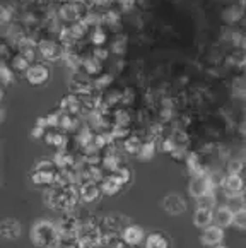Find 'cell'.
I'll return each mask as SVG.
<instances>
[{
    "label": "cell",
    "instance_id": "6da1fadb",
    "mask_svg": "<svg viewBox=\"0 0 246 248\" xmlns=\"http://www.w3.org/2000/svg\"><path fill=\"white\" fill-rule=\"evenodd\" d=\"M45 204L50 209L60 212H70L80 202L79 185L70 183V185H53L45 190L43 194Z\"/></svg>",
    "mask_w": 246,
    "mask_h": 248
},
{
    "label": "cell",
    "instance_id": "7a4b0ae2",
    "mask_svg": "<svg viewBox=\"0 0 246 248\" xmlns=\"http://www.w3.org/2000/svg\"><path fill=\"white\" fill-rule=\"evenodd\" d=\"M31 241L36 248H57L60 241L57 223L50 219H40L31 228Z\"/></svg>",
    "mask_w": 246,
    "mask_h": 248
},
{
    "label": "cell",
    "instance_id": "3957f363",
    "mask_svg": "<svg viewBox=\"0 0 246 248\" xmlns=\"http://www.w3.org/2000/svg\"><path fill=\"white\" fill-rule=\"evenodd\" d=\"M103 230L99 223L84 221L77 231V248H101Z\"/></svg>",
    "mask_w": 246,
    "mask_h": 248
},
{
    "label": "cell",
    "instance_id": "277c9868",
    "mask_svg": "<svg viewBox=\"0 0 246 248\" xmlns=\"http://www.w3.org/2000/svg\"><path fill=\"white\" fill-rule=\"evenodd\" d=\"M67 46L60 43V41L53 40H40L38 41V53L43 60L46 62H60L65 57Z\"/></svg>",
    "mask_w": 246,
    "mask_h": 248
},
{
    "label": "cell",
    "instance_id": "5b68a950",
    "mask_svg": "<svg viewBox=\"0 0 246 248\" xmlns=\"http://www.w3.org/2000/svg\"><path fill=\"white\" fill-rule=\"evenodd\" d=\"M214 186H215V182L210 178V175L203 173H197V175H192V180H190V194L195 199L205 197V195L214 194Z\"/></svg>",
    "mask_w": 246,
    "mask_h": 248
},
{
    "label": "cell",
    "instance_id": "8992f818",
    "mask_svg": "<svg viewBox=\"0 0 246 248\" xmlns=\"http://www.w3.org/2000/svg\"><path fill=\"white\" fill-rule=\"evenodd\" d=\"M221 188L229 199L243 197L246 190V182L243 180L241 173H228L221 180Z\"/></svg>",
    "mask_w": 246,
    "mask_h": 248
},
{
    "label": "cell",
    "instance_id": "52a82bcc",
    "mask_svg": "<svg viewBox=\"0 0 246 248\" xmlns=\"http://www.w3.org/2000/svg\"><path fill=\"white\" fill-rule=\"evenodd\" d=\"M51 72H50V67L46 63H41V62H34L31 63V67L28 69V72L24 74V79L28 80L29 86H45L50 80Z\"/></svg>",
    "mask_w": 246,
    "mask_h": 248
},
{
    "label": "cell",
    "instance_id": "ba28073f",
    "mask_svg": "<svg viewBox=\"0 0 246 248\" xmlns=\"http://www.w3.org/2000/svg\"><path fill=\"white\" fill-rule=\"evenodd\" d=\"M60 238H77V231L80 228V221L72 212H63L62 217L57 221Z\"/></svg>",
    "mask_w": 246,
    "mask_h": 248
},
{
    "label": "cell",
    "instance_id": "9c48e42d",
    "mask_svg": "<svg viewBox=\"0 0 246 248\" xmlns=\"http://www.w3.org/2000/svg\"><path fill=\"white\" fill-rule=\"evenodd\" d=\"M224 240V228L217 226V224H210V226L203 228L200 233V243L203 247H217Z\"/></svg>",
    "mask_w": 246,
    "mask_h": 248
},
{
    "label": "cell",
    "instance_id": "30bf717a",
    "mask_svg": "<svg viewBox=\"0 0 246 248\" xmlns=\"http://www.w3.org/2000/svg\"><path fill=\"white\" fill-rule=\"evenodd\" d=\"M79 192H80V201L84 204H94L101 199L103 190L98 182H82L79 183Z\"/></svg>",
    "mask_w": 246,
    "mask_h": 248
},
{
    "label": "cell",
    "instance_id": "8fae6325",
    "mask_svg": "<svg viewBox=\"0 0 246 248\" xmlns=\"http://www.w3.org/2000/svg\"><path fill=\"white\" fill-rule=\"evenodd\" d=\"M43 140L48 147H51V149H55V151L67 149V147H69V137H67L65 132L60 130V128H48Z\"/></svg>",
    "mask_w": 246,
    "mask_h": 248
},
{
    "label": "cell",
    "instance_id": "7c38bea8",
    "mask_svg": "<svg viewBox=\"0 0 246 248\" xmlns=\"http://www.w3.org/2000/svg\"><path fill=\"white\" fill-rule=\"evenodd\" d=\"M120 236L130 248H137L140 243H144L145 231L140 226H137V224H127V226L123 228L122 233H120Z\"/></svg>",
    "mask_w": 246,
    "mask_h": 248
},
{
    "label": "cell",
    "instance_id": "4fadbf2b",
    "mask_svg": "<svg viewBox=\"0 0 246 248\" xmlns=\"http://www.w3.org/2000/svg\"><path fill=\"white\" fill-rule=\"evenodd\" d=\"M21 223L14 217H7L0 223V236L4 238V240H17L21 236Z\"/></svg>",
    "mask_w": 246,
    "mask_h": 248
},
{
    "label": "cell",
    "instance_id": "5bb4252c",
    "mask_svg": "<svg viewBox=\"0 0 246 248\" xmlns=\"http://www.w3.org/2000/svg\"><path fill=\"white\" fill-rule=\"evenodd\" d=\"M127 219L122 217V216L118 214H113V216H108V217H105L99 223V226H101L103 233H115V234H120L123 231V228L127 226Z\"/></svg>",
    "mask_w": 246,
    "mask_h": 248
},
{
    "label": "cell",
    "instance_id": "9a60e30c",
    "mask_svg": "<svg viewBox=\"0 0 246 248\" xmlns=\"http://www.w3.org/2000/svg\"><path fill=\"white\" fill-rule=\"evenodd\" d=\"M163 207L168 214L178 216V214H183V212L186 211V202H184V199L181 197V195L171 194L163 201Z\"/></svg>",
    "mask_w": 246,
    "mask_h": 248
},
{
    "label": "cell",
    "instance_id": "2e32d148",
    "mask_svg": "<svg viewBox=\"0 0 246 248\" xmlns=\"http://www.w3.org/2000/svg\"><path fill=\"white\" fill-rule=\"evenodd\" d=\"M60 111H63V113H67V115H77V117H79V115L82 113V105H80L79 96L74 94V93L63 96L60 101Z\"/></svg>",
    "mask_w": 246,
    "mask_h": 248
},
{
    "label": "cell",
    "instance_id": "e0dca14e",
    "mask_svg": "<svg viewBox=\"0 0 246 248\" xmlns=\"http://www.w3.org/2000/svg\"><path fill=\"white\" fill-rule=\"evenodd\" d=\"M58 173V171H57ZM57 173H48V171H40V170H33L31 175H29V180L34 186L38 188H50V186L55 185V176Z\"/></svg>",
    "mask_w": 246,
    "mask_h": 248
},
{
    "label": "cell",
    "instance_id": "ac0fdd59",
    "mask_svg": "<svg viewBox=\"0 0 246 248\" xmlns=\"http://www.w3.org/2000/svg\"><path fill=\"white\" fill-rule=\"evenodd\" d=\"M144 248H171V240L168 234L154 231V233L145 234Z\"/></svg>",
    "mask_w": 246,
    "mask_h": 248
},
{
    "label": "cell",
    "instance_id": "d6986e66",
    "mask_svg": "<svg viewBox=\"0 0 246 248\" xmlns=\"http://www.w3.org/2000/svg\"><path fill=\"white\" fill-rule=\"evenodd\" d=\"M193 224L200 230L214 224V209L207 207H197L195 214H193Z\"/></svg>",
    "mask_w": 246,
    "mask_h": 248
},
{
    "label": "cell",
    "instance_id": "ffe728a7",
    "mask_svg": "<svg viewBox=\"0 0 246 248\" xmlns=\"http://www.w3.org/2000/svg\"><path fill=\"white\" fill-rule=\"evenodd\" d=\"M214 224L221 228H228L232 224V211L229 205H221L214 209Z\"/></svg>",
    "mask_w": 246,
    "mask_h": 248
},
{
    "label": "cell",
    "instance_id": "44dd1931",
    "mask_svg": "<svg viewBox=\"0 0 246 248\" xmlns=\"http://www.w3.org/2000/svg\"><path fill=\"white\" fill-rule=\"evenodd\" d=\"M82 70L89 77H98L99 74H103V62L101 60H98L94 55L91 53V55H87V57H84Z\"/></svg>",
    "mask_w": 246,
    "mask_h": 248
},
{
    "label": "cell",
    "instance_id": "7402d4cb",
    "mask_svg": "<svg viewBox=\"0 0 246 248\" xmlns=\"http://www.w3.org/2000/svg\"><path fill=\"white\" fill-rule=\"evenodd\" d=\"M99 185H101L103 195H116V194H120V190L123 188V185L111 175V173L106 175L105 178L99 182Z\"/></svg>",
    "mask_w": 246,
    "mask_h": 248
},
{
    "label": "cell",
    "instance_id": "603a6c76",
    "mask_svg": "<svg viewBox=\"0 0 246 248\" xmlns=\"http://www.w3.org/2000/svg\"><path fill=\"white\" fill-rule=\"evenodd\" d=\"M142 144H144V140H142L140 137H137V135H128L127 139L123 140L122 149H123V153H125V154H130V156H137V154L140 153Z\"/></svg>",
    "mask_w": 246,
    "mask_h": 248
},
{
    "label": "cell",
    "instance_id": "cb8c5ba5",
    "mask_svg": "<svg viewBox=\"0 0 246 248\" xmlns=\"http://www.w3.org/2000/svg\"><path fill=\"white\" fill-rule=\"evenodd\" d=\"M31 63L33 62H31L26 55H22L21 51H19L17 55H14V57L11 59V63H9V65H11V69L14 70L15 74H26L29 67H31Z\"/></svg>",
    "mask_w": 246,
    "mask_h": 248
},
{
    "label": "cell",
    "instance_id": "d4e9b609",
    "mask_svg": "<svg viewBox=\"0 0 246 248\" xmlns=\"http://www.w3.org/2000/svg\"><path fill=\"white\" fill-rule=\"evenodd\" d=\"M15 82V72L11 69V65L5 62H0V84L11 86Z\"/></svg>",
    "mask_w": 246,
    "mask_h": 248
},
{
    "label": "cell",
    "instance_id": "484cf974",
    "mask_svg": "<svg viewBox=\"0 0 246 248\" xmlns=\"http://www.w3.org/2000/svg\"><path fill=\"white\" fill-rule=\"evenodd\" d=\"M111 175L115 176V178L118 180V182L122 183L123 186H127L128 183L132 182V178H134V175H132V170L128 168V166H125V164L118 166L115 171H111Z\"/></svg>",
    "mask_w": 246,
    "mask_h": 248
},
{
    "label": "cell",
    "instance_id": "4316f807",
    "mask_svg": "<svg viewBox=\"0 0 246 248\" xmlns=\"http://www.w3.org/2000/svg\"><path fill=\"white\" fill-rule=\"evenodd\" d=\"M156 149H157V146L154 140H151V139L144 140V144H142V147H140V153L137 154V157L142 161H149L154 154H156Z\"/></svg>",
    "mask_w": 246,
    "mask_h": 248
},
{
    "label": "cell",
    "instance_id": "83f0119b",
    "mask_svg": "<svg viewBox=\"0 0 246 248\" xmlns=\"http://www.w3.org/2000/svg\"><path fill=\"white\" fill-rule=\"evenodd\" d=\"M106 40H108V33L106 30H103V26L91 31V43L94 46H106Z\"/></svg>",
    "mask_w": 246,
    "mask_h": 248
},
{
    "label": "cell",
    "instance_id": "f1b7e54d",
    "mask_svg": "<svg viewBox=\"0 0 246 248\" xmlns=\"http://www.w3.org/2000/svg\"><path fill=\"white\" fill-rule=\"evenodd\" d=\"M111 82H113V77L109 76V74H99V76L92 80L94 89H96V91H99V93H105L106 89H109Z\"/></svg>",
    "mask_w": 246,
    "mask_h": 248
},
{
    "label": "cell",
    "instance_id": "f546056e",
    "mask_svg": "<svg viewBox=\"0 0 246 248\" xmlns=\"http://www.w3.org/2000/svg\"><path fill=\"white\" fill-rule=\"evenodd\" d=\"M232 226H236L238 230H246V207L232 212Z\"/></svg>",
    "mask_w": 246,
    "mask_h": 248
},
{
    "label": "cell",
    "instance_id": "4dcf8cb0",
    "mask_svg": "<svg viewBox=\"0 0 246 248\" xmlns=\"http://www.w3.org/2000/svg\"><path fill=\"white\" fill-rule=\"evenodd\" d=\"M5 120V109H4V106L0 105V124Z\"/></svg>",
    "mask_w": 246,
    "mask_h": 248
},
{
    "label": "cell",
    "instance_id": "1f68e13d",
    "mask_svg": "<svg viewBox=\"0 0 246 248\" xmlns=\"http://www.w3.org/2000/svg\"><path fill=\"white\" fill-rule=\"evenodd\" d=\"M4 96H5V91H4V86L0 84V105H2V101H4Z\"/></svg>",
    "mask_w": 246,
    "mask_h": 248
},
{
    "label": "cell",
    "instance_id": "d6a6232c",
    "mask_svg": "<svg viewBox=\"0 0 246 248\" xmlns=\"http://www.w3.org/2000/svg\"><path fill=\"white\" fill-rule=\"evenodd\" d=\"M38 2H41V4H51V2H55V0H38Z\"/></svg>",
    "mask_w": 246,
    "mask_h": 248
},
{
    "label": "cell",
    "instance_id": "836d02e7",
    "mask_svg": "<svg viewBox=\"0 0 246 248\" xmlns=\"http://www.w3.org/2000/svg\"><path fill=\"white\" fill-rule=\"evenodd\" d=\"M241 65H245V67H246V53H245V57L241 59Z\"/></svg>",
    "mask_w": 246,
    "mask_h": 248
},
{
    "label": "cell",
    "instance_id": "e575fe53",
    "mask_svg": "<svg viewBox=\"0 0 246 248\" xmlns=\"http://www.w3.org/2000/svg\"><path fill=\"white\" fill-rule=\"evenodd\" d=\"M243 48H245V50H246V38H245V40H243Z\"/></svg>",
    "mask_w": 246,
    "mask_h": 248
},
{
    "label": "cell",
    "instance_id": "d590c367",
    "mask_svg": "<svg viewBox=\"0 0 246 248\" xmlns=\"http://www.w3.org/2000/svg\"><path fill=\"white\" fill-rule=\"evenodd\" d=\"M214 248H226V247H222V245H217V247H214Z\"/></svg>",
    "mask_w": 246,
    "mask_h": 248
},
{
    "label": "cell",
    "instance_id": "8d00e7d4",
    "mask_svg": "<svg viewBox=\"0 0 246 248\" xmlns=\"http://www.w3.org/2000/svg\"><path fill=\"white\" fill-rule=\"evenodd\" d=\"M0 186H2V175H0Z\"/></svg>",
    "mask_w": 246,
    "mask_h": 248
}]
</instances>
